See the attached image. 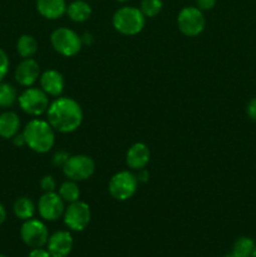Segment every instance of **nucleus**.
<instances>
[{"label": "nucleus", "mask_w": 256, "mask_h": 257, "mask_svg": "<svg viewBox=\"0 0 256 257\" xmlns=\"http://www.w3.org/2000/svg\"><path fill=\"white\" fill-rule=\"evenodd\" d=\"M113 27L123 35H136L143 30L146 17L141 9L135 7L119 8L113 15Z\"/></svg>", "instance_id": "3"}, {"label": "nucleus", "mask_w": 256, "mask_h": 257, "mask_svg": "<svg viewBox=\"0 0 256 257\" xmlns=\"http://www.w3.org/2000/svg\"><path fill=\"white\" fill-rule=\"evenodd\" d=\"M217 0H196V7L200 10H211L216 5Z\"/></svg>", "instance_id": "27"}, {"label": "nucleus", "mask_w": 256, "mask_h": 257, "mask_svg": "<svg viewBox=\"0 0 256 257\" xmlns=\"http://www.w3.org/2000/svg\"><path fill=\"white\" fill-rule=\"evenodd\" d=\"M20 128V119L17 113L4 112L0 114V137L9 140L18 135Z\"/></svg>", "instance_id": "17"}, {"label": "nucleus", "mask_w": 256, "mask_h": 257, "mask_svg": "<svg viewBox=\"0 0 256 257\" xmlns=\"http://www.w3.org/2000/svg\"><path fill=\"white\" fill-rule=\"evenodd\" d=\"M251 257H256V245H255V248H253V252H252V256Z\"/></svg>", "instance_id": "34"}, {"label": "nucleus", "mask_w": 256, "mask_h": 257, "mask_svg": "<svg viewBox=\"0 0 256 257\" xmlns=\"http://www.w3.org/2000/svg\"><path fill=\"white\" fill-rule=\"evenodd\" d=\"M18 103H19L23 112L33 115V117H38V115L47 112L50 104L47 93L43 89H38V88L25 89L18 97Z\"/></svg>", "instance_id": "7"}, {"label": "nucleus", "mask_w": 256, "mask_h": 257, "mask_svg": "<svg viewBox=\"0 0 256 257\" xmlns=\"http://www.w3.org/2000/svg\"><path fill=\"white\" fill-rule=\"evenodd\" d=\"M48 122L60 133H72L83 122V110L79 103L68 97L57 98L47 110Z\"/></svg>", "instance_id": "1"}, {"label": "nucleus", "mask_w": 256, "mask_h": 257, "mask_svg": "<svg viewBox=\"0 0 256 257\" xmlns=\"http://www.w3.org/2000/svg\"><path fill=\"white\" fill-rule=\"evenodd\" d=\"M137 176L128 171H120L110 178L109 183H108V191L115 200L127 201L128 198L135 195L137 191Z\"/></svg>", "instance_id": "6"}, {"label": "nucleus", "mask_w": 256, "mask_h": 257, "mask_svg": "<svg viewBox=\"0 0 256 257\" xmlns=\"http://www.w3.org/2000/svg\"><path fill=\"white\" fill-rule=\"evenodd\" d=\"M118 3H127V2H130V0H117Z\"/></svg>", "instance_id": "35"}, {"label": "nucleus", "mask_w": 256, "mask_h": 257, "mask_svg": "<svg viewBox=\"0 0 256 257\" xmlns=\"http://www.w3.org/2000/svg\"><path fill=\"white\" fill-rule=\"evenodd\" d=\"M162 8V0H142L140 9L146 18H155L160 14Z\"/></svg>", "instance_id": "24"}, {"label": "nucleus", "mask_w": 256, "mask_h": 257, "mask_svg": "<svg viewBox=\"0 0 256 257\" xmlns=\"http://www.w3.org/2000/svg\"><path fill=\"white\" fill-rule=\"evenodd\" d=\"M0 257H7L5 255H2V253H0Z\"/></svg>", "instance_id": "37"}, {"label": "nucleus", "mask_w": 256, "mask_h": 257, "mask_svg": "<svg viewBox=\"0 0 256 257\" xmlns=\"http://www.w3.org/2000/svg\"><path fill=\"white\" fill-rule=\"evenodd\" d=\"M20 236L25 245L32 248H38L47 245L49 232H48L47 226L42 221L30 218L23 223L20 228Z\"/></svg>", "instance_id": "9"}, {"label": "nucleus", "mask_w": 256, "mask_h": 257, "mask_svg": "<svg viewBox=\"0 0 256 257\" xmlns=\"http://www.w3.org/2000/svg\"><path fill=\"white\" fill-rule=\"evenodd\" d=\"M246 113L251 120L256 122V97L248 102L247 107H246Z\"/></svg>", "instance_id": "28"}, {"label": "nucleus", "mask_w": 256, "mask_h": 257, "mask_svg": "<svg viewBox=\"0 0 256 257\" xmlns=\"http://www.w3.org/2000/svg\"><path fill=\"white\" fill-rule=\"evenodd\" d=\"M148 176L150 175H148V172L145 170V168H143V170H140L138 171V176H137L138 182H147Z\"/></svg>", "instance_id": "32"}, {"label": "nucleus", "mask_w": 256, "mask_h": 257, "mask_svg": "<svg viewBox=\"0 0 256 257\" xmlns=\"http://www.w3.org/2000/svg\"><path fill=\"white\" fill-rule=\"evenodd\" d=\"M223 257H235V256H233L232 253H227V255H225Z\"/></svg>", "instance_id": "36"}, {"label": "nucleus", "mask_w": 256, "mask_h": 257, "mask_svg": "<svg viewBox=\"0 0 256 257\" xmlns=\"http://www.w3.org/2000/svg\"><path fill=\"white\" fill-rule=\"evenodd\" d=\"M40 87L48 95L59 97L64 89V78L58 70L49 69L40 77Z\"/></svg>", "instance_id": "15"}, {"label": "nucleus", "mask_w": 256, "mask_h": 257, "mask_svg": "<svg viewBox=\"0 0 256 257\" xmlns=\"http://www.w3.org/2000/svg\"><path fill=\"white\" fill-rule=\"evenodd\" d=\"M255 245L256 243L253 242L252 238L242 236V237H238L235 241V243L232 246V252L231 253L235 257H251L252 256Z\"/></svg>", "instance_id": "21"}, {"label": "nucleus", "mask_w": 256, "mask_h": 257, "mask_svg": "<svg viewBox=\"0 0 256 257\" xmlns=\"http://www.w3.org/2000/svg\"><path fill=\"white\" fill-rule=\"evenodd\" d=\"M13 142H14L15 146H18V147H23V146L25 145V140H24V136L22 135H17L13 137Z\"/></svg>", "instance_id": "31"}, {"label": "nucleus", "mask_w": 256, "mask_h": 257, "mask_svg": "<svg viewBox=\"0 0 256 257\" xmlns=\"http://www.w3.org/2000/svg\"><path fill=\"white\" fill-rule=\"evenodd\" d=\"M65 14L69 17L70 20L75 23L87 22L92 15V8L84 0H74L67 5V12Z\"/></svg>", "instance_id": "18"}, {"label": "nucleus", "mask_w": 256, "mask_h": 257, "mask_svg": "<svg viewBox=\"0 0 256 257\" xmlns=\"http://www.w3.org/2000/svg\"><path fill=\"white\" fill-rule=\"evenodd\" d=\"M64 223L72 231H83L90 222V207L83 201L69 203L64 211Z\"/></svg>", "instance_id": "10"}, {"label": "nucleus", "mask_w": 256, "mask_h": 257, "mask_svg": "<svg viewBox=\"0 0 256 257\" xmlns=\"http://www.w3.org/2000/svg\"><path fill=\"white\" fill-rule=\"evenodd\" d=\"M15 216L23 221H27L33 218L35 213V205L30 198L28 197H20L18 198L13 206Z\"/></svg>", "instance_id": "19"}, {"label": "nucleus", "mask_w": 256, "mask_h": 257, "mask_svg": "<svg viewBox=\"0 0 256 257\" xmlns=\"http://www.w3.org/2000/svg\"><path fill=\"white\" fill-rule=\"evenodd\" d=\"M17 50L20 57H23L24 59L32 58L38 50V42L32 35H22L17 43Z\"/></svg>", "instance_id": "20"}, {"label": "nucleus", "mask_w": 256, "mask_h": 257, "mask_svg": "<svg viewBox=\"0 0 256 257\" xmlns=\"http://www.w3.org/2000/svg\"><path fill=\"white\" fill-rule=\"evenodd\" d=\"M17 90L9 83L0 82V107L9 108L17 102Z\"/></svg>", "instance_id": "23"}, {"label": "nucleus", "mask_w": 256, "mask_h": 257, "mask_svg": "<svg viewBox=\"0 0 256 257\" xmlns=\"http://www.w3.org/2000/svg\"><path fill=\"white\" fill-rule=\"evenodd\" d=\"M64 201L57 192H44L38 202V212L47 221H55L64 215Z\"/></svg>", "instance_id": "11"}, {"label": "nucleus", "mask_w": 256, "mask_h": 257, "mask_svg": "<svg viewBox=\"0 0 256 257\" xmlns=\"http://www.w3.org/2000/svg\"><path fill=\"white\" fill-rule=\"evenodd\" d=\"M151 158V152L150 148L145 145V143H135L133 146H131V148L127 152V158H125V162H127L128 167L132 168L135 171L143 170L146 166L148 165Z\"/></svg>", "instance_id": "14"}, {"label": "nucleus", "mask_w": 256, "mask_h": 257, "mask_svg": "<svg viewBox=\"0 0 256 257\" xmlns=\"http://www.w3.org/2000/svg\"><path fill=\"white\" fill-rule=\"evenodd\" d=\"M53 48L55 52L64 57H74L82 49V38L72 29L58 28L52 33L50 37Z\"/></svg>", "instance_id": "4"}, {"label": "nucleus", "mask_w": 256, "mask_h": 257, "mask_svg": "<svg viewBox=\"0 0 256 257\" xmlns=\"http://www.w3.org/2000/svg\"><path fill=\"white\" fill-rule=\"evenodd\" d=\"M47 245L52 257H67L73 248V237L68 231H58L49 236Z\"/></svg>", "instance_id": "12"}, {"label": "nucleus", "mask_w": 256, "mask_h": 257, "mask_svg": "<svg viewBox=\"0 0 256 257\" xmlns=\"http://www.w3.org/2000/svg\"><path fill=\"white\" fill-rule=\"evenodd\" d=\"M23 136H24L25 145L37 153L49 152L55 142L54 128L47 120H30L25 125Z\"/></svg>", "instance_id": "2"}, {"label": "nucleus", "mask_w": 256, "mask_h": 257, "mask_svg": "<svg viewBox=\"0 0 256 257\" xmlns=\"http://www.w3.org/2000/svg\"><path fill=\"white\" fill-rule=\"evenodd\" d=\"M55 180L53 178V176H44L40 181V187L44 192H55Z\"/></svg>", "instance_id": "26"}, {"label": "nucleus", "mask_w": 256, "mask_h": 257, "mask_svg": "<svg viewBox=\"0 0 256 257\" xmlns=\"http://www.w3.org/2000/svg\"><path fill=\"white\" fill-rule=\"evenodd\" d=\"M9 70V58H8L7 53L0 48V82L5 78Z\"/></svg>", "instance_id": "25"}, {"label": "nucleus", "mask_w": 256, "mask_h": 257, "mask_svg": "<svg viewBox=\"0 0 256 257\" xmlns=\"http://www.w3.org/2000/svg\"><path fill=\"white\" fill-rule=\"evenodd\" d=\"M68 158H69V156H68L65 152H58L57 155L54 156L53 162H54L55 166H60V167H63V166L65 165V162H67Z\"/></svg>", "instance_id": "29"}, {"label": "nucleus", "mask_w": 256, "mask_h": 257, "mask_svg": "<svg viewBox=\"0 0 256 257\" xmlns=\"http://www.w3.org/2000/svg\"><path fill=\"white\" fill-rule=\"evenodd\" d=\"M7 218V211H5V207L3 206V203L0 202V225H3Z\"/></svg>", "instance_id": "33"}, {"label": "nucleus", "mask_w": 256, "mask_h": 257, "mask_svg": "<svg viewBox=\"0 0 256 257\" xmlns=\"http://www.w3.org/2000/svg\"><path fill=\"white\" fill-rule=\"evenodd\" d=\"M37 9L42 17L55 20L67 12L65 0H37Z\"/></svg>", "instance_id": "16"}, {"label": "nucleus", "mask_w": 256, "mask_h": 257, "mask_svg": "<svg viewBox=\"0 0 256 257\" xmlns=\"http://www.w3.org/2000/svg\"><path fill=\"white\" fill-rule=\"evenodd\" d=\"M28 257H52V256H50V253L48 252V250H44L43 247H38V248H33Z\"/></svg>", "instance_id": "30"}, {"label": "nucleus", "mask_w": 256, "mask_h": 257, "mask_svg": "<svg viewBox=\"0 0 256 257\" xmlns=\"http://www.w3.org/2000/svg\"><path fill=\"white\" fill-rule=\"evenodd\" d=\"M177 24L186 37H197L205 29L206 19L197 7H185L178 13Z\"/></svg>", "instance_id": "5"}, {"label": "nucleus", "mask_w": 256, "mask_h": 257, "mask_svg": "<svg viewBox=\"0 0 256 257\" xmlns=\"http://www.w3.org/2000/svg\"><path fill=\"white\" fill-rule=\"evenodd\" d=\"M58 193H59L60 197L63 198L64 202L68 203H72L75 202V201L79 200V196H80V190L78 187L77 182L75 181H67V182L62 183L58 190Z\"/></svg>", "instance_id": "22"}, {"label": "nucleus", "mask_w": 256, "mask_h": 257, "mask_svg": "<svg viewBox=\"0 0 256 257\" xmlns=\"http://www.w3.org/2000/svg\"><path fill=\"white\" fill-rule=\"evenodd\" d=\"M40 75V68L38 62L32 58H27L18 65L15 70V79L22 87H32Z\"/></svg>", "instance_id": "13"}, {"label": "nucleus", "mask_w": 256, "mask_h": 257, "mask_svg": "<svg viewBox=\"0 0 256 257\" xmlns=\"http://www.w3.org/2000/svg\"><path fill=\"white\" fill-rule=\"evenodd\" d=\"M63 172L69 180L80 182L85 181L94 173L95 163L90 157L85 155L69 156L65 165L63 166Z\"/></svg>", "instance_id": "8"}]
</instances>
